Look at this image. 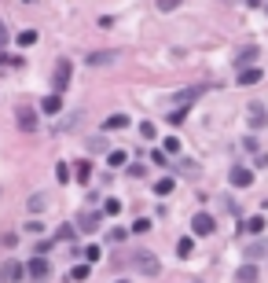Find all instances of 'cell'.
Masks as SVG:
<instances>
[{"instance_id":"1","label":"cell","mask_w":268,"mask_h":283,"mask_svg":"<svg viewBox=\"0 0 268 283\" xmlns=\"http://www.w3.org/2000/svg\"><path fill=\"white\" fill-rule=\"evenodd\" d=\"M48 279H52V261L44 254L26 261V283H48Z\"/></svg>"},{"instance_id":"2","label":"cell","mask_w":268,"mask_h":283,"mask_svg":"<svg viewBox=\"0 0 268 283\" xmlns=\"http://www.w3.org/2000/svg\"><path fill=\"white\" fill-rule=\"evenodd\" d=\"M125 265H132V269H136L140 276H158V272H162L158 258H154V254H147V250H136V254H129V261H125Z\"/></svg>"},{"instance_id":"3","label":"cell","mask_w":268,"mask_h":283,"mask_svg":"<svg viewBox=\"0 0 268 283\" xmlns=\"http://www.w3.org/2000/svg\"><path fill=\"white\" fill-rule=\"evenodd\" d=\"M99 225H103V210H81L74 221V228H81V232H99Z\"/></svg>"},{"instance_id":"4","label":"cell","mask_w":268,"mask_h":283,"mask_svg":"<svg viewBox=\"0 0 268 283\" xmlns=\"http://www.w3.org/2000/svg\"><path fill=\"white\" fill-rule=\"evenodd\" d=\"M191 232L206 239V235H213V232H217V221H213L210 213H195V217H191Z\"/></svg>"},{"instance_id":"5","label":"cell","mask_w":268,"mask_h":283,"mask_svg":"<svg viewBox=\"0 0 268 283\" xmlns=\"http://www.w3.org/2000/svg\"><path fill=\"white\" fill-rule=\"evenodd\" d=\"M62 88H70V59L55 62V96H62Z\"/></svg>"},{"instance_id":"6","label":"cell","mask_w":268,"mask_h":283,"mask_svg":"<svg viewBox=\"0 0 268 283\" xmlns=\"http://www.w3.org/2000/svg\"><path fill=\"white\" fill-rule=\"evenodd\" d=\"M0 279H4V283H22L26 279V265L22 261H8L4 272H0Z\"/></svg>"},{"instance_id":"7","label":"cell","mask_w":268,"mask_h":283,"mask_svg":"<svg viewBox=\"0 0 268 283\" xmlns=\"http://www.w3.org/2000/svg\"><path fill=\"white\" fill-rule=\"evenodd\" d=\"M261 279V269L254 261H246V265H239V269H235V283H257Z\"/></svg>"},{"instance_id":"8","label":"cell","mask_w":268,"mask_h":283,"mask_svg":"<svg viewBox=\"0 0 268 283\" xmlns=\"http://www.w3.org/2000/svg\"><path fill=\"white\" fill-rule=\"evenodd\" d=\"M261 258H268V239H254V243H250L246 246V261H261Z\"/></svg>"},{"instance_id":"9","label":"cell","mask_w":268,"mask_h":283,"mask_svg":"<svg viewBox=\"0 0 268 283\" xmlns=\"http://www.w3.org/2000/svg\"><path fill=\"white\" fill-rule=\"evenodd\" d=\"M254 59H257V48H254V44H246V48L235 55V67H239V74H243V70H250V62H254Z\"/></svg>"},{"instance_id":"10","label":"cell","mask_w":268,"mask_h":283,"mask_svg":"<svg viewBox=\"0 0 268 283\" xmlns=\"http://www.w3.org/2000/svg\"><path fill=\"white\" fill-rule=\"evenodd\" d=\"M231 184H235V187H250V184H254V173L243 169V166H235V169H231Z\"/></svg>"},{"instance_id":"11","label":"cell","mask_w":268,"mask_h":283,"mask_svg":"<svg viewBox=\"0 0 268 283\" xmlns=\"http://www.w3.org/2000/svg\"><path fill=\"white\" fill-rule=\"evenodd\" d=\"M202 92H206V85H191V88H184L180 96H177V103H180V107H187V103H195Z\"/></svg>"},{"instance_id":"12","label":"cell","mask_w":268,"mask_h":283,"mask_svg":"<svg viewBox=\"0 0 268 283\" xmlns=\"http://www.w3.org/2000/svg\"><path fill=\"white\" fill-rule=\"evenodd\" d=\"M19 125H22L26 133H34V129H37V114L29 111V107H19Z\"/></svg>"},{"instance_id":"13","label":"cell","mask_w":268,"mask_h":283,"mask_svg":"<svg viewBox=\"0 0 268 283\" xmlns=\"http://www.w3.org/2000/svg\"><path fill=\"white\" fill-rule=\"evenodd\" d=\"M261 125H268V114H264V107H250V129H261Z\"/></svg>"},{"instance_id":"14","label":"cell","mask_w":268,"mask_h":283,"mask_svg":"<svg viewBox=\"0 0 268 283\" xmlns=\"http://www.w3.org/2000/svg\"><path fill=\"white\" fill-rule=\"evenodd\" d=\"M41 111H44V114H59V111H62V96H55V92H52V96H44Z\"/></svg>"},{"instance_id":"15","label":"cell","mask_w":268,"mask_h":283,"mask_svg":"<svg viewBox=\"0 0 268 283\" xmlns=\"http://www.w3.org/2000/svg\"><path fill=\"white\" fill-rule=\"evenodd\" d=\"M129 125H132L129 114H110V118L103 121V129H129Z\"/></svg>"},{"instance_id":"16","label":"cell","mask_w":268,"mask_h":283,"mask_svg":"<svg viewBox=\"0 0 268 283\" xmlns=\"http://www.w3.org/2000/svg\"><path fill=\"white\" fill-rule=\"evenodd\" d=\"M15 41H19V48H34V44L41 41V34H37V29H22V34L15 37Z\"/></svg>"},{"instance_id":"17","label":"cell","mask_w":268,"mask_h":283,"mask_svg":"<svg viewBox=\"0 0 268 283\" xmlns=\"http://www.w3.org/2000/svg\"><path fill=\"white\" fill-rule=\"evenodd\" d=\"M261 77H264V74H261L257 67H250V70H243V74H239V85H257Z\"/></svg>"},{"instance_id":"18","label":"cell","mask_w":268,"mask_h":283,"mask_svg":"<svg viewBox=\"0 0 268 283\" xmlns=\"http://www.w3.org/2000/svg\"><path fill=\"white\" fill-rule=\"evenodd\" d=\"M74 177L81 180V184H88V180H92V162H77V166H74Z\"/></svg>"},{"instance_id":"19","label":"cell","mask_w":268,"mask_h":283,"mask_svg":"<svg viewBox=\"0 0 268 283\" xmlns=\"http://www.w3.org/2000/svg\"><path fill=\"white\" fill-rule=\"evenodd\" d=\"M107 162L114 169H121V166H129V154H125V151H107Z\"/></svg>"},{"instance_id":"20","label":"cell","mask_w":268,"mask_h":283,"mask_svg":"<svg viewBox=\"0 0 268 283\" xmlns=\"http://www.w3.org/2000/svg\"><path fill=\"white\" fill-rule=\"evenodd\" d=\"M107 62H114V52H96V55H88V67H107Z\"/></svg>"},{"instance_id":"21","label":"cell","mask_w":268,"mask_h":283,"mask_svg":"<svg viewBox=\"0 0 268 283\" xmlns=\"http://www.w3.org/2000/svg\"><path fill=\"white\" fill-rule=\"evenodd\" d=\"M88 272H92V265H74V269H70V279H77V283H81V279H88Z\"/></svg>"},{"instance_id":"22","label":"cell","mask_w":268,"mask_h":283,"mask_svg":"<svg viewBox=\"0 0 268 283\" xmlns=\"http://www.w3.org/2000/svg\"><path fill=\"white\" fill-rule=\"evenodd\" d=\"M243 228H246L250 235H261V232H264V217H250V221H246Z\"/></svg>"},{"instance_id":"23","label":"cell","mask_w":268,"mask_h":283,"mask_svg":"<svg viewBox=\"0 0 268 283\" xmlns=\"http://www.w3.org/2000/svg\"><path fill=\"white\" fill-rule=\"evenodd\" d=\"M44 206H48V195H41V192H37L34 199H29V210H34V213H41Z\"/></svg>"},{"instance_id":"24","label":"cell","mask_w":268,"mask_h":283,"mask_svg":"<svg viewBox=\"0 0 268 283\" xmlns=\"http://www.w3.org/2000/svg\"><path fill=\"white\" fill-rule=\"evenodd\" d=\"M191 246H195V243H191V235H184V239H177V254L187 258V254H191Z\"/></svg>"},{"instance_id":"25","label":"cell","mask_w":268,"mask_h":283,"mask_svg":"<svg viewBox=\"0 0 268 283\" xmlns=\"http://www.w3.org/2000/svg\"><path fill=\"white\" fill-rule=\"evenodd\" d=\"M88 151H92V154H103V151H107V140H103V136H92V140H88Z\"/></svg>"},{"instance_id":"26","label":"cell","mask_w":268,"mask_h":283,"mask_svg":"<svg viewBox=\"0 0 268 283\" xmlns=\"http://www.w3.org/2000/svg\"><path fill=\"white\" fill-rule=\"evenodd\" d=\"M103 213H107V217H118V213H121V202H118V199H107V202H103Z\"/></svg>"},{"instance_id":"27","label":"cell","mask_w":268,"mask_h":283,"mask_svg":"<svg viewBox=\"0 0 268 283\" xmlns=\"http://www.w3.org/2000/svg\"><path fill=\"white\" fill-rule=\"evenodd\" d=\"M169 192H173V177H162L154 184V195H169Z\"/></svg>"},{"instance_id":"28","label":"cell","mask_w":268,"mask_h":283,"mask_svg":"<svg viewBox=\"0 0 268 283\" xmlns=\"http://www.w3.org/2000/svg\"><path fill=\"white\" fill-rule=\"evenodd\" d=\"M184 118H187V107H177L173 114H165V121H169V125H180Z\"/></svg>"},{"instance_id":"29","label":"cell","mask_w":268,"mask_h":283,"mask_svg":"<svg viewBox=\"0 0 268 283\" xmlns=\"http://www.w3.org/2000/svg\"><path fill=\"white\" fill-rule=\"evenodd\" d=\"M92 261H99V246H96V243L85 246V265H92Z\"/></svg>"},{"instance_id":"30","label":"cell","mask_w":268,"mask_h":283,"mask_svg":"<svg viewBox=\"0 0 268 283\" xmlns=\"http://www.w3.org/2000/svg\"><path fill=\"white\" fill-rule=\"evenodd\" d=\"M162 144H165V151H169V154H177V151H180V140H177V136H165Z\"/></svg>"},{"instance_id":"31","label":"cell","mask_w":268,"mask_h":283,"mask_svg":"<svg viewBox=\"0 0 268 283\" xmlns=\"http://www.w3.org/2000/svg\"><path fill=\"white\" fill-rule=\"evenodd\" d=\"M140 136H144V140H154L158 133H154V125H151V121H144V125H140Z\"/></svg>"},{"instance_id":"32","label":"cell","mask_w":268,"mask_h":283,"mask_svg":"<svg viewBox=\"0 0 268 283\" xmlns=\"http://www.w3.org/2000/svg\"><path fill=\"white\" fill-rule=\"evenodd\" d=\"M74 232H77L74 225H59V239H66V243H70V239H74Z\"/></svg>"},{"instance_id":"33","label":"cell","mask_w":268,"mask_h":283,"mask_svg":"<svg viewBox=\"0 0 268 283\" xmlns=\"http://www.w3.org/2000/svg\"><path fill=\"white\" fill-rule=\"evenodd\" d=\"M132 232H136V235H144V232H151V221H147V217H140V221L132 225Z\"/></svg>"},{"instance_id":"34","label":"cell","mask_w":268,"mask_h":283,"mask_svg":"<svg viewBox=\"0 0 268 283\" xmlns=\"http://www.w3.org/2000/svg\"><path fill=\"white\" fill-rule=\"evenodd\" d=\"M129 232H121V228H114V232H107V243H121Z\"/></svg>"},{"instance_id":"35","label":"cell","mask_w":268,"mask_h":283,"mask_svg":"<svg viewBox=\"0 0 268 283\" xmlns=\"http://www.w3.org/2000/svg\"><path fill=\"white\" fill-rule=\"evenodd\" d=\"M55 173H59V184H66V180H70V166H62V162H59Z\"/></svg>"},{"instance_id":"36","label":"cell","mask_w":268,"mask_h":283,"mask_svg":"<svg viewBox=\"0 0 268 283\" xmlns=\"http://www.w3.org/2000/svg\"><path fill=\"white\" fill-rule=\"evenodd\" d=\"M26 232H29V235H41V232H44V225H41V221H29V225H26Z\"/></svg>"},{"instance_id":"37","label":"cell","mask_w":268,"mask_h":283,"mask_svg":"<svg viewBox=\"0 0 268 283\" xmlns=\"http://www.w3.org/2000/svg\"><path fill=\"white\" fill-rule=\"evenodd\" d=\"M8 41H11V34H8V26H4V22H0V48H4V44H8Z\"/></svg>"},{"instance_id":"38","label":"cell","mask_w":268,"mask_h":283,"mask_svg":"<svg viewBox=\"0 0 268 283\" xmlns=\"http://www.w3.org/2000/svg\"><path fill=\"white\" fill-rule=\"evenodd\" d=\"M118 283H129V279H118Z\"/></svg>"}]
</instances>
